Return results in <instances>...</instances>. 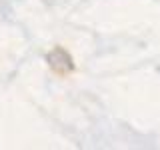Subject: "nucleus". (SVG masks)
Instances as JSON below:
<instances>
[]
</instances>
